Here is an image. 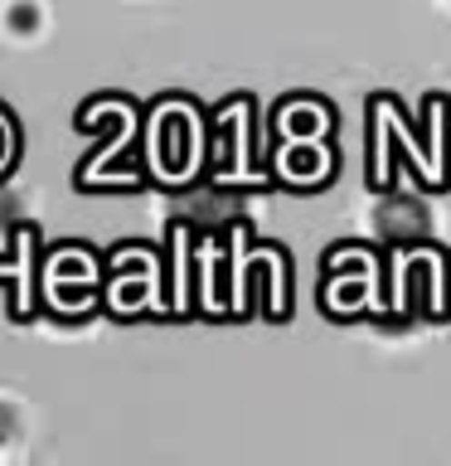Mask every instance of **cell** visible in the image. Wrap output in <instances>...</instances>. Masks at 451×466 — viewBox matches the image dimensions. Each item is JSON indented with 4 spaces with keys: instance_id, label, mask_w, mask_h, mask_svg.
<instances>
[{
    "instance_id": "obj_4",
    "label": "cell",
    "mask_w": 451,
    "mask_h": 466,
    "mask_svg": "<svg viewBox=\"0 0 451 466\" xmlns=\"http://www.w3.org/2000/svg\"><path fill=\"white\" fill-rule=\"evenodd\" d=\"M0 156H5V127H0Z\"/></svg>"
},
{
    "instance_id": "obj_2",
    "label": "cell",
    "mask_w": 451,
    "mask_h": 466,
    "mask_svg": "<svg viewBox=\"0 0 451 466\" xmlns=\"http://www.w3.org/2000/svg\"><path fill=\"white\" fill-rule=\"evenodd\" d=\"M10 25H15V29H35V25H39V10H35V5H15V10H10Z\"/></svg>"
},
{
    "instance_id": "obj_1",
    "label": "cell",
    "mask_w": 451,
    "mask_h": 466,
    "mask_svg": "<svg viewBox=\"0 0 451 466\" xmlns=\"http://www.w3.org/2000/svg\"><path fill=\"white\" fill-rule=\"evenodd\" d=\"M374 228L384 233L388 243H417L432 233V214L417 195H388L374 204Z\"/></svg>"
},
{
    "instance_id": "obj_3",
    "label": "cell",
    "mask_w": 451,
    "mask_h": 466,
    "mask_svg": "<svg viewBox=\"0 0 451 466\" xmlns=\"http://www.w3.org/2000/svg\"><path fill=\"white\" fill-rule=\"evenodd\" d=\"M10 428H15V413H10L5 403H0V442H5V437H10Z\"/></svg>"
}]
</instances>
